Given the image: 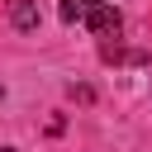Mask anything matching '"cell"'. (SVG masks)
Here are the masks:
<instances>
[{"instance_id": "2", "label": "cell", "mask_w": 152, "mask_h": 152, "mask_svg": "<svg viewBox=\"0 0 152 152\" xmlns=\"http://www.w3.org/2000/svg\"><path fill=\"white\" fill-rule=\"evenodd\" d=\"M100 5H109V0H62V19H66V24H76V19L86 24V14L100 10Z\"/></svg>"}, {"instance_id": "3", "label": "cell", "mask_w": 152, "mask_h": 152, "mask_svg": "<svg viewBox=\"0 0 152 152\" xmlns=\"http://www.w3.org/2000/svg\"><path fill=\"white\" fill-rule=\"evenodd\" d=\"M10 19H14V28H38V10H33V0H14V10H10Z\"/></svg>"}, {"instance_id": "1", "label": "cell", "mask_w": 152, "mask_h": 152, "mask_svg": "<svg viewBox=\"0 0 152 152\" xmlns=\"http://www.w3.org/2000/svg\"><path fill=\"white\" fill-rule=\"evenodd\" d=\"M86 28H90L95 38H114V33L124 28V14H119V10H114V0H109V5H100V10H90V14H86Z\"/></svg>"}, {"instance_id": "4", "label": "cell", "mask_w": 152, "mask_h": 152, "mask_svg": "<svg viewBox=\"0 0 152 152\" xmlns=\"http://www.w3.org/2000/svg\"><path fill=\"white\" fill-rule=\"evenodd\" d=\"M0 152H14V147H0Z\"/></svg>"}, {"instance_id": "5", "label": "cell", "mask_w": 152, "mask_h": 152, "mask_svg": "<svg viewBox=\"0 0 152 152\" xmlns=\"http://www.w3.org/2000/svg\"><path fill=\"white\" fill-rule=\"evenodd\" d=\"M0 95H5V86H0Z\"/></svg>"}]
</instances>
